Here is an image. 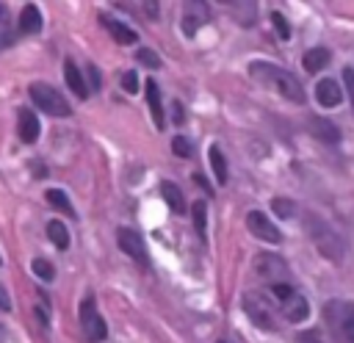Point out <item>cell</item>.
I'll return each mask as SVG.
<instances>
[{
  "label": "cell",
  "instance_id": "obj_31",
  "mask_svg": "<svg viewBox=\"0 0 354 343\" xmlns=\"http://www.w3.org/2000/svg\"><path fill=\"white\" fill-rule=\"evenodd\" d=\"M271 293H274L279 302H288L296 290H293V285H290V282H279V285H271Z\"/></svg>",
  "mask_w": 354,
  "mask_h": 343
},
{
  "label": "cell",
  "instance_id": "obj_40",
  "mask_svg": "<svg viewBox=\"0 0 354 343\" xmlns=\"http://www.w3.org/2000/svg\"><path fill=\"white\" fill-rule=\"evenodd\" d=\"M194 183H196V185H202V188H205V194H213V191H210V185H207V180H205L202 174H194Z\"/></svg>",
  "mask_w": 354,
  "mask_h": 343
},
{
  "label": "cell",
  "instance_id": "obj_26",
  "mask_svg": "<svg viewBox=\"0 0 354 343\" xmlns=\"http://www.w3.org/2000/svg\"><path fill=\"white\" fill-rule=\"evenodd\" d=\"M271 210H274L277 216H282V219H290V216L296 213V205H293L290 199H285V196H274V199H271Z\"/></svg>",
  "mask_w": 354,
  "mask_h": 343
},
{
  "label": "cell",
  "instance_id": "obj_38",
  "mask_svg": "<svg viewBox=\"0 0 354 343\" xmlns=\"http://www.w3.org/2000/svg\"><path fill=\"white\" fill-rule=\"evenodd\" d=\"M0 310H11V299H8V293H6L3 285H0Z\"/></svg>",
  "mask_w": 354,
  "mask_h": 343
},
{
  "label": "cell",
  "instance_id": "obj_1",
  "mask_svg": "<svg viewBox=\"0 0 354 343\" xmlns=\"http://www.w3.org/2000/svg\"><path fill=\"white\" fill-rule=\"evenodd\" d=\"M249 75H252L260 86L274 89L277 94H282L285 100L299 102V105L304 102V89H301V83H299L288 69L274 66V64H268V61H252V64H249Z\"/></svg>",
  "mask_w": 354,
  "mask_h": 343
},
{
  "label": "cell",
  "instance_id": "obj_17",
  "mask_svg": "<svg viewBox=\"0 0 354 343\" xmlns=\"http://www.w3.org/2000/svg\"><path fill=\"white\" fill-rule=\"evenodd\" d=\"M41 30V11L28 3L22 11H19V33H39Z\"/></svg>",
  "mask_w": 354,
  "mask_h": 343
},
{
  "label": "cell",
  "instance_id": "obj_18",
  "mask_svg": "<svg viewBox=\"0 0 354 343\" xmlns=\"http://www.w3.org/2000/svg\"><path fill=\"white\" fill-rule=\"evenodd\" d=\"M147 105H149V113H152L155 127L163 130V105H160V91H158V83L155 80H147Z\"/></svg>",
  "mask_w": 354,
  "mask_h": 343
},
{
  "label": "cell",
  "instance_id": "obj_6",
  "mask_svg": "<svg viewBox=\"0 0 354 343\" xmlns=\"http://www.w3.org/2000/svg\"><path fill=\"white\" fill-rule=\"evenodd\" d=\"M254 268L260 277H266L271 285H279V282H288L290 271L285 266V260L279 254H257L254 257Z\"/></svg>",
  "mask_w": 354,
  "mask_h": 343
},
{
  "label": "cell",
  "instance_id": "obj_36",
  "mask_svg": "<svg viewBox=\"0 0 354 343\" xmlns=\"http://www.w3.org/2000/svg\"><path fill=\"white\" fill-rule=\"evenodd\" d=\"M88 80H91V89H94V91L102 86V83H100V69H97L94 64H88Z\"/></svg>",
  "mask_w": 354,
  "mask_h": 343
},
{
  "label": "cell",
  "instance_id": "obj_27",
  "mask_svg": "<svg viewBox=\"0 0 354 343\" xmlns=\"http://www.w3.org/2000/svg\"><path fill=\"white\" fill-rule=\"evenodd\" d=\"M30 268H33V274H36L39 279H44V282H53V277H55V268H53L50 260H44V257H36Z\"/></svg>",
  "mask_w": 354,
  "mask_h": 343
},
{
  "label": "cell",
  "instance_id": "obj_4",
  "mask_svg": "<svg viewBox=\"0 0 354 343\" xmlns=\"http://www.w3.org/2000/svg\"><path fill=\"white\" fill-rule=\"evenodd\" d=\"M28 94H30L33 105L41 108V111L50 113V116H69V111H72L69 102L58 94V89H53V86H47V83H30Z\"/></svg>",
  "mask_w": 354,
  "mask_h": 343
},
{
  "label": "cell",
  "instance_id": "obj_19",
  "mask_svg": "<svg viewBox=\"0 0 354 343\" xmlns=\"http://www.w3.org/2000/svg\"><path fill=\"white\" fill-rule=\"evenodd\" d=\"M329 58H332V55H329L326 47H313V50L304 53L301 61H304V69H307V72H321V69L329 64Z\"/></svg>",
  "mask_w": 354,
  "mask_h": 343
},
{
  "label": "cell",
  "instance_id": "obj_12",
  "mask_svg": "<svg viewBox=\"0 0 354 343\" xmlns=\"http://www.w3.org/2000/svg\"><path fill=\"white\" fill-rule=\"evenodd\" d=\"M315 100H318L324 108H335V105H340V100H343V89H340V83H335L332 77L318 80V86H315Z\"/></svg>",
  "mask_w": 354,
  "mask_h": 343
},
{
  "label": "cell",
  "instance_id": "obj_28",
  "mask_svg": "<svg viewBox=\"0 0 354 343\" xmlns=\"http://www.w3.org/2000/svg\"><path fill=\"white\" fill-rule=\"evenodd\" d=\"M271 25H274V30H277L279 39H290V25H288V19L279 11H271Z\"/></svg>",
  "mask_w": 354,
  "mask_h": 343
},
{
  "label": "cell",
  "instance_id": "obj_7",
  "mask_svg": "<svg viewBox=\"0 0 354 343\" xmlns=\"http://www.w3.org/2000/svg\"><path fill=\"white\" fill-rule=\"evenodd\" d=\"M246 227H249V232H252L254 238H260V241H268V243H279V241H282V235H279V230L274 227V221H271L266 213H260V210H249V213H246Z\"/></svg>",
  "mask_w": 354,
  "mask_h": 343
},
{
  "label": "cell",
  "instance_id": "obj_23",
  "mask_svg": "<svg viewBox=\"0 0 354 343\" xmlns=\"http://www.w3.org/2000/svg\"><path fill=\"white\" fill-rule=\"evenodd\" d=\"M210 169H213L216 180L224 185V183H227V160H224V155H221V149H218L216 144L210 147Z\"/></svg>",
  "mask_w": 354,
  "mask_h": 343
},
{
  "label": "cell",
  "instance_id": "obj_29",
  "mask_svg": "<svg viewBox=\"0 0 354 343\" xmlns=\"http://www.w3.org/2000/svg\"><path fill=\"white\" fill-rule=\"evenodd\" d=\"M171 152L177 155V158H191L194 152H191V141L185 138V136H174L171 138Z\"/></svg>",
  "mask_w": 354,
  "mask_h": 343
},
{
  "label": "cell",
  "instance_id": "obj_30",
  "mask_svg": "<svg viewBox=\"0 0 354 343\" xmlns=\"http://www.w3.org/2000/svg\"><path fill=\"white\" fill-rule=\"evenodd\" d=\"M136 58H138L144 66H149V69H158V66H160L158 53H152V50H147V47H144V50H138V55H136Z\"/></svg>",
  "mask_w": 354,
  "mask_h": 343
},
{
  "label": "cell",
  "instance_id": "obj_39",
  "mask_svg": "<svg viewBox=\"0 0 354 343\" xmlns=\"http://www.w3.org/2000/svg\"><path fill=\"white\" fill-rule=\"evenodd\" d=\"M183 119H185V111H183V105H180V102H174V122L180 124Z\"/></svg>",
  "mask_w": 354,
  "mask_h": 343
},
{
  "label": "cell",
  "instance_id": "obj_14",
  "mask_svg": "<svg viewBox=\"0 0 354 343\" xmlns=\"http://www.w3.org/2000/svg\"><path fill=\"white\" fill-rule=\"evenodd\" d=\"M100 22L108 28V33H111L119 44H133V41L138 39L133 28H127L124 22H119V19H113V17H105V14H102V17H100Z\"/></svg>",
  "mask_w": 354,
  "mask_h": 343
},
{
  "label": "cell",
  "instance_id": "obj_8",
  "mask_svg": "<svg viewBox=\"0 0 354 343\" xmlns=\"http://www.w3.org/2000/svg\"><path fill=\"white\" fill-rule=\"evenodd\" d=\"M116 243H119V249H122L124 254H130L133 260L147 263V246H144V241H141V235H138L136 230L119 227V230H116Z\"/></svg>",
  "mask_w": 354,
  "mask_h": 343
},
{
  "label": "cell",
  "instance_id": "obj_13",
  "mask_svg": "<svg viewBox=\"0 0 354 343\" xmlns=\"http://www.w3.org/2000/svg\"><path fill=\"white\" fill-rule=\"evenodd\" d=\"M310 133L315 138H321L324 144H337L340 141V130L335 122L324 119V116H310Z\"/></svg>",
  "mask_w": 354,
  "mask_h": 343
},
{
  "label": "cell",
  "instance_id": "obj_9",
  "mask_svg": "<svg viewBox=\"0 0 354 343\" xmlns=\"http://www.w3.org/2000/svg\"><path fill=\"white\" fill-rule=\"evenodd\" d=\"M243 310H246V315H249L260 329H277L268 304H266L257 293H246V296H243Z\"/></svg>",
  "mask_w": 354,
  "mask_h": 343
},
{
  "label": "cell",
  "instance_id": "obj_32",
  "mask_svg": "<svg viewBox=\"0 0 354 343\" xmlns=\"http://www.w3.org/2000/svg\"><path fill=\"white\" fill-rule=\"evenodd\" d=\"M122 89H124L127 94H136V91H138V75H136L133 69L122 75Z\"/></svg>",
  "mask_w": 354,
  "mask_h": 343
},
{
  "label": "cell",
  "instance_id": "obj_43",
  "mask_svg": "<svg viewBox=\"0 0 354 343\" xmlns=\"http://www.w3.org/2000/svg\"><path fill=\"white\" fill-rule=\"evenodd\" d=\"M218 343H224V340H218Z\"/></svg>",
  "mask_w": 354,
  "mask_h": 343
},
{
  "label": "cell",
  "instance_id": "obj_37",
  "mask_svg": "<svg viewBox=\"0 0 354 343\" xmlns=\"http://www.w3.org/2000/svg\"><path fill=\"white\" fill-rule=\"evenodd\" d=\"M144 11H147V14H149V19H155V17H158V11H160V8H158V3H155V0H147V3H144Z\"/></svg>",
  "mask_w": 354,
  "mask_h": 343
},
{
  "label": "cell",
  "instance_id": "obj_33",
  "mask_svg": "<svg viewBox=\"0 0 354 343\" xmlns=\"http://www.w3.org/2000/svg\"><path fill=\"white\" fill-rule=\"evenodd\" d=\"M33 313H36V318H39V324L47 329V324H50V310H47V302L44 299H39V304L33 307Z\"/></svg>",
  "mask_w": 354,
  "mask_h": 343
},
{
  "label": "cell",
  "instance_id": "obj_5",
  "mask_svg": "<svg viewBox=\"0 0 354 343\" xmlns=\"http://www.w3.org/2000/svg\"><path fill=\"white\" fill-rule=\"evenodd\" d=\"M77 315H80V329H83V335H86L88 343H100V340H105L108 326H105L102 315L97 313V304H94L91 296L80 302V313H77Z\"/></svg>",
  "mask_w": 354,
  "mask_h": 343
},
{
  "label": "cell",
  "instance_id": "obj_16",
  "mask_svg": "<svg viewBox=\"0 0 354 343\" xmlns=\"http://www.w3.org/2000/svg\"><path fill=\"white\" fill-rule=\"evenodd\" d=\"M285 304V318L290 321V324H299V321H304L307 315H310V304H307V299L304 296H299V293H293L288 302H282Z\"/></svg>",
  "mask_w": 354,
  "mask_h": 343
},
{
  "label": "cell",
  "instance_id": "obj_15",
  "mask_svg": "<svg viewBox=\"0 0 354 343\" xmlns=\"http://www.w3.org/2000/svg\"><path fill=\"white\" fill-rule=\"evenodd\" d=\"M64 77H66V86L75 91V97H80V100L88 97V86H86L80 69L75 66V61H66V64H64Z\"/></svg>",
  "mask_w": 354,
  "mask_h": 343
},
{
  "label": "cell",
  "instance_id": "obj_34",
  "mask_svg": "<svg viewBox=\"0 0 354 343\" xmlns=\"http://www.w3.org/2000/svg\"><path fill=\"white\" fill-rule=\"evenodd\" d=\"M343 83H346V91H348V97H351V108H354V69H351V66L343 69Z\"/></svg>",
  "mask_w": 354,
  "mask_h": 343
},
{
  "label": "cell",
  "instance_id": "obj_42",
  "mask_svg": "<svg viewBox=\"0 0 354 343\" xmlns=\"http://www.w3.org/2000/svg\"><path fill=\"white\" fill-rule=\"evenodd\" d=\"M3 337H6V329H3V324H0V340H3Z\"/></svg>",
  "mask_w": 354,
  "mask_h": 343
},
{
  "label": "cell",
  "instance_id": "obj_3",
  "mask_svg": "<svg viewBox=\"0 0 354 343\" xmlns=\"http://www.w3.org/2000/svg\"><path fill=\"white\" fill-rule=\"evenodd\" d=\"M304 227H307V232H310V241L318 246V252H321L326 260H332V263H340V260H343V241L335 235V230H332L329 224H324L318 216H307Z\"/></svg>",
  "mask_w": 354,
  "mask_h": 343
},
{
  "label": "cell",
  "instance_id": "obj_20",
  "mask_svg": "<svg viewBox=\"0 0 354 343\" xmlns=\"http://www.w3.org/2000/svg\"><path fill=\"white\" fill-rule=\"evenodd\" d=\"M160 191H163V199H166V205H169L174 213H183V210H185V199H183V191H180L174 183H169V180H166V183L160 185Z\"/></svg>",
  "mask_w": 354,
  "mask_h": 343
},
{
  "label": "cell",
  "instance_id": "obj_35",
  "mask_svg": "<svg viewBox=\"0 0 354 343\" xmlns=\"http://www.w3.org/2000/svg\"><path fill=\"white\" fill-rule=\"evenodd\" d=\"M299 343H324V337H321L318 329H307V332L299 335Z\"/></svg>",
  "mask_w": 354,
  "mask_h": 343
},
{
  "label": "cell",
  "instance_id": "obj_21",
  "mask_svg": "<svg viewBox=\"0 0 354 343\" xmlns=\"http://www.w3.org/2000/svg\"><path fill=\"white\" fill-rule=\"evenodd\" d=\"M47 238L58 246V249H66L69 246V230L58 221V219H53V221H47Z\"/></svg>",
  "mask_w": 354,
  "mask_h": 343
},
{
  "label": "cell",
  "instance_id": "obj_41",
  "mask_svg": "<svg viewBox=\"0 0 354 343\" xmlns=\"http://www.w3.org/2000/svg\"><path fill=\"white\" fill-rule=\"evenodd\" d=\"M6 19V6H0V22Z\"/></svg>",
  "mask_w": 354,
  "mask_h": 343
},
{
  "label": "cell",
  "instance_id": "obj_10",
  "mask_svg": "<svg viewBox=\"0 0 354 343\" xmlns=\"http://www.w3.org/2000/svg\"><path fill=\"white\" fill-rule=\"evenodd\" d=\"M205 22H207V6L199 3V0L185 3V11H183V33L185 36H194Z\"/></svg>",
  "mask_w": 354,
  "mask_h": 343
},
{
  "label": "cell",
  "instance_id": "obj_22",
  "mask_svg": "<svg viewBox=\"0 0 354 343\" xmlns=\"http://www.w3.org/2000/svg\"><path fill=\"white\" fill-rule=\"evenodd\" d=\"M227 8L235 14V19L241 25H252L254 22V11H257L254 3H227Z\"/></svg>",
  "mask_w": 354,
  "mask_h": 343
},
{
  "label": "cell",
  "instance_id": "obj_11",
  "mask_svg": "<svg viewBox=\"0 0 354 343\" xmlns=\"http://www.w3.org/2000/svg\"><path fill=\"white\" fill-rule=\"evenodd\" d=\"M17 133L25 144H33L39 138V119L30 108H19L17 111Z\"/></svg>",
  "mask_w": 354,
  "mask_h": 343
},
{
  "label": "cell",
  "instance_id": "obj_2",
  "mask_svg": "<svg viewBox=\"0 0 354 343\" xmlns=\"http://www.w3.org/2000/svg\"><path fill=\"white\" fill-rule=\"evenodd\" d=\"M324 321L332 329L335 343H354V304L346 299H332L324 304Z\"/></svg>",
  "mask_w": 354,
  "mask_h": 343
},
{
  "label": "cell",
  "instance_id": "obj_24",
  "mask_svg": "<svg viewBox=\"0 0 354 343\" xmlns=\"http://www.w3.org/2000/svg\"><path fill=\"white\" fill-rule=\"evenodd\" d=\"M47 202H50L55 210L66 213V216H72V213H75V210H72V202L66 199V194H64L61 188H50V191H47Z\"/></svg>",
  "mask_w": 354,
  "mask_h": 343
},
{
  "label": "cell",
  "instance_id": "obj_25",
  "mask_svg": "<svg viewBox=\"0 0 354 343\" xmlns=\"http://www.w3.org/2000/svg\"><path fill=\"white\" fill-rule=\"evenodd\" d=\"M191 219H194L196 232H199V235H205V230H207V207H205V202H202V199L191 205Z\"/></svg>",
  "mask_w": 354,
  "mask_h": 343
}]
</instances>
